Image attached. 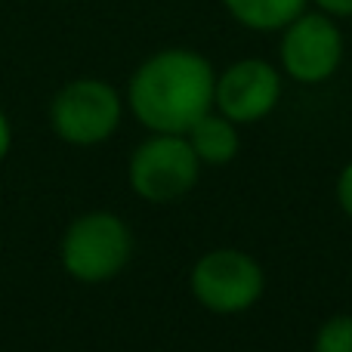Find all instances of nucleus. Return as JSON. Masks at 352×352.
<instances>
[{
	"label": "nucleus",
	"mask_w": 352,
	"mask_h": 352,
	"mask_svg": "<svg viewBox=\"0 0 352 352\" xmlns=\"http://www.w3.org/2000/svg\"><path fill=\"white\" fill-rule=\"evenodd\" d=\"M278 96L281 78L275 65H269L266 59L235 62L219 74L217 87H213V102H217L219 115H226L235 124L263 121L278 105Z\"/></svg>",
	"instance_id": "7"
},
{
	"label": "nucleus",
	"mask_w": 352,
	"mask_h": 352,
	"mask_svg": "<svg viewBox=\"0 0 352 352\" xmlns=\"http://www.w3.org/2000/svg\"><path fill=\"white\" fill-rule=\"evenodd\" d=\"M213 74L210 62L192 50H161L148 56L130 78V111L152 133L186 136L195 121L213 105Z\"/></svg>",
	"instance_id": "1"
},
{
	"label": "nucleus",
	"mask_w": 352,
	"mask_h": 352,
	"mask_svg": "<svg viewBox=\"0 0 352 352\" xmlns=\"http://www.w3.org/2000/svg\"><path fill=\"white\" fill-rule=\"evenodd\" d=\"M337 201H340L343 213L352 219V164L343 167L340 179H337Z\"/></svg>",
	"instance_id": "11"
},
{
	"label": "nucleus",
	"mask_w": 352,
	"mask_h": 352,
	"mask_svg": "<svg viewBox=\"0 0 352 352\" xmlns=\"http://www.w3.org/2000/svg\"><path fill=\"white\" fill-rule=\"evenodd\" d=\"M343 59L340 28L328 12H300L285 25L281 37V65L300 84H322L337 72Z\"/></svg>",
	"instance_id": "6"
},
{
	"label": "nucleus",
	"mask_w": 352,
	"mask_h": 352,
	"mask_svg": "<svg viewBox=\"0 0 352 352\" xmlns=\"http://www.w3.org/2000/svg\"><path fill=\"white\" fill-rule=\"evenodd\" d=\"M316 352H352V316H334L318 328Z\"/></svg>",
	"instance_id": "10"
},
{
	"label": "nucleus",
	"mask_w": 352,
	"mask_h": 352,
	"mask_svg": "<svg viewBox=\"0 0 352 352\" xmlns=\"http://www.w3.org/2000/svg\"><path fill=\"white\" fill-rule=\"evenodd\" d=\"M201 161L186 136L158 133L146 140L130 158V186L140 198L167 204L192 192L198 182Z\"/></svg>",
	"instance_id": "4"
},
{
	"label": "nucleus",
	"mask_w": 352,
	"mask_h": 352,
	"mask_svg": "<svg viewBox=\"0 0 352 352\" xmlns=\"http://www.w3.org/2000/svg\"><path fill=\"white\" fill-rule=\"evenodd\" d=\"M188 285L204 309L217 316H235L260 300L263 269L241 250H210L195 263Z\"/></svg>",
	"instance_id": "5"
},
{
	"label": "nucleus",
	"mask_w": 352,
	"mask_h": 352,
	"mask_svg": "<svg viewBox=\"0 0 352 352\" xmlns=\"http://www.w3.org/2000/svg\"><path fill=\"white\" fill-rule=\"evenodd\" d=\"M328 16H352V0H316Z\"/></svg>",
	"instance_id": "12"
},
{
	"label": "nucleus",
	"mask_w": 352,
	"mask_h": 352,
	"mask_svg": "<svg viewBox=\"0 0 352 352\" xmlns=\"http://www.w3.org/2000/svg\"><path fill=\"white\" fill-rule=\"evenodd\" d=\"M188 146L195 148L201 164L223 167L238 155V133L235 121H229L226 115H210L207 111L201 121L192 124V130L186 133Z\"/></svg>",
	"instance_id": "8"
},
{
	"label": "nucleus",
	"mask_w": 352,
	"mask_h": 352,
	"mask_svg": "<svg viewBox=\"0 0 352 352\" xmlns=\"http://www.w3.org/2000/svg\"><path fill=\"white\" fill-rule=\"evenodd\" d=\"M50 121L56 133L72 146H96L109 140L121 124V96L105 80H72L56 93Z\"/></svg>",
	"instance_id": "3"
},
{
	"label": "nucleus",
	"mask_w": 352,
	"mask_h": 352,
	"mask_svg": "<svg viewBox=\"0 0 352 352\" xmlns=\"http://www.w3.org/2000/svg\"><path fill=\"white\" fill-rule=\"evenodd\" d=\"M130 229L121 217L93 210L78 217L62 238V266L84 285L109 281L130 260Z\"/></svg>",
	"instance_id": "2"
},
{
	"label": "nucleus",
	"mask_w": 352,
	"mask_h": 352,
	"mask_svg": "<svg viewBox=\"0 0 352 352\" xmlns=\"http://www.w3.org/2000/svg\"><path fill=\"white\" fill-rule=\"evenodd\" d=\"M235 22L254 31H275L291 25L306 10V0H223Z\"/></svg>",
	"instance_id": "9"
},
{
	"label": "nucleus",
	"mask_w": 352,
	"mask_h": 352,
	"mask_svg": "<svg viewBox=\"0 0 352 352\" xmlns=\"http://www.w3.org/2000/svg\"><path fill=\"white\" fill-rule=\"evenodd\" d=\"M12 146V127H10V118L0 111V161L6 158V152H10Z\"/></svg>",
	"instance_id": "13"
}]
</instances>
